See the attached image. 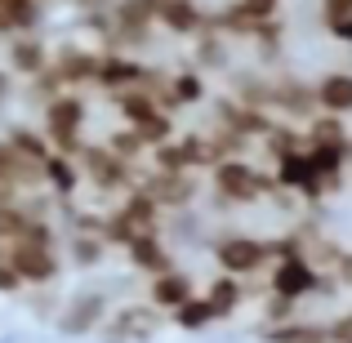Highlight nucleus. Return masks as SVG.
<instances>
[{
  "label": "nucleus",
  "instance_id": "obj_24",
  "mask_svg": "<svg viewBox=\"0 0 352 343\" xmlns=\"http://www.w3.org/2000/svg\"><path fill=\"white\" fill-rule=\"evenodd\" d=\"M258 147H263V156H267V161L299 152V147H303V125H294V120H276V125L267 129V138H263Z\"/></svg>",
  "mask_w": 352,
  "mask_h": 343
},
{
  "label": "nucleus",
  "instance_id": "obj_1",
  "mask_svg": "<svg viewBox=\"0 0 352 343\" xmlns=\"http://www.w3.org/2000/svg\"><path fill=\"white\" fill-rule=\"evenodd\" d=\"M210 192H214L219 210H241V206H258L276 192L272 170L254 165L250 156H228L210 170Z\"/></svg>",
  "mask_w": 352,
  "mask_h": 343
},
{
  "label": "nucleus",
  "instance_id": "obj_18",
  "mask_svg": "<svg viewBox=\"0 0 352 343\" xmlns=\"http://www.w3.org/2000/svg\"><path fill=\"white\" fill-rule=\"evenodd\" d=\"M0 183H9V188H18V192H45L41 165L27 161L23 152H14L5 138H0Z\"/></svg>",
  "mask_w": 352,
  "mask_h": 343
},
{
  "label": "nucleus",
  "instance_id": "obj_15",
  "mask_svg": "<svg viewBox=\"0 0 352 343\" xmlns=\"http://www.w3.org/2000/svg\"><path fill=\"white\" fill-rule=\"evenodd\" d=\"M41 174H45V192H50L54 201H72L80 188H85V179H80V165H76V156L50 152V156L41 161Z\"/></svg>",
  "mask_w": 352,
  "mask_h": 343
},
{
  "label": "nucleus",
  "instance_id": "obj_25",
  "mask_svg": "<svg viewBox=\"0 0 352 343\" xmlns=\"http://www.w3.org/2000/svg\"><path fill=\"white\" fill-rule=\"evenodd\" d=\"M103 147H107L112 156H120V161H129V165H143V161H147V147H143V138H138V129H129V125H116V129H107Z\"/></svg>",
  "mask_w": 352,
  "mask_h": 343
},
{
  "label": "nucleus",
  "instance_id": "obj_23",
  "mask_svg": "<svg viewBox=\"0 0 352 343\" xmlns=\"http://www.w3.org/2000/svg\"><path fill=\"white\" fill-rule=\"evenodd\" d=\"M165 321H170V326H179V330H188V335H201V330H210V326H214V308H210V303H206V294L197 290L188 303H183V308H174Z\"/></svg>",
  "mask_w": 352,
  "mask_h": 343
},
{
  "label": "nucleus",
  "instance_id": "obj_13",
  "mask_svg": "<svg viewBox=\"0 0 352 343\" xmlns=\"http://www.w3.org/2000/svg\"><path fill=\"white\" fill-rule=\"evenodd\" d=\"M147 76V63L134 58V54H112L103 49V58H98V76H94V89H103L107 98L120 94V89H138Z\"/></svg>",
  "mask_w": 352,
  "mask_h": 343
},
{
  "label": "nucleus",
  "instance_id": "obj_10",
  "mask_svg": "<svg viewBox=\"0 0 352 343\" xmlns=\"http://www.w3.org/2000/svg\"><path fill=\"white\" fill-rule=\"evenodd\" d=\"M125 263L134 267L138 276H161V272H170V267H179L174 263V245H170V236H165V228H156V232H143V236H134L125 250Z\"/></svg>",
  "mask_w": 352,
  "mask_h": 343
},
{
  "label": "nucleus",
  "instance_id": "obj_3",
  "mask_svg": "<svg viewBox=\"0 0 352 343\" xmlns=\"http://www.w3.org/2000/svg\"><path fill=\"white\" fill-rule=\"evenodd\" d=\"M210 254H214L219 272L236 276V281L267 276V267H272V245H267V236H254V232H219L210 241Z\"/></svg>",
  "mask_w": 352,
  "mask_h": 343
},
{
  "label": "nucleus",
  "instance_id": "obj_12",
  "mask_svg": "<svg viewBox=\"0 0 352 343\" xmlns=\"http://www.w3.org/2000/svg\"><path fill=\"white\" fill-rule=\"evenodd\" d=\"M156 27L165 36H179V41H197L201 32L210 27V9L201 0H165L156 9Z\"/></svg>",
  "mask_w": 352,
  "mask_h": 343
},
{
  "label": "nucleus",
  "instance_id": "obj_9",
  "mask_svg": "<svg viewBox=\"0 0 352 343\" xmlns=\"http://www.w3.org/2000/svg\"><path fill=\"white\" fill-rule=\"evenodd\" d=\"M98 58H103L98 45H58L50 49V76L63 89H89L98 76Z\"/></svg>",
  "mask_w": 352,
  "mask_h": 343
},
{
  "label": "nucleus",
  "instance_id": "obj_22",
  "mask_svg": "<svg viewBox=\"0 0 352 343\" xmlns=\"http://www.w3.org/2000/svg\"><path fill=\"white\" fill-rule=\"evenodd\" d=\"M0 138H5V143L14 147V152H23L27 161H36V165H41L45 156L54 152V147H50V138H45V134H41L36 125H23V120H18V125H9V129H5Z\"/></svg>",
  "mask_w": 352,
  "mask_h": 343
},
{
  "label": "nucleus",
  "instance_id": "obj_28",
  "mask_svg": "<svg viewBox=\"0 0 352 343\" xmlns=\"http://www.w3.org/2000/svg\"><path fill=\"white\" fill-rule=\"evenodd\" d=\"M9 94H14V76L0 67V103H9Z\"/></svg>",
  "mask_w": 352,
  "mask_h": 343
},
{
  "label": "nucleus",
  "instance_id": "obj_16",
  "mask_svg": "<svg viewBox=\"0 0 352 343\" xmlns=\"http://www.w3.org/2000/svg\"><path fill=\"white\" fill-rule=\"evenodd\" d=\"M201 294H206V303L214 308V321H228V317H236V308H245L250 281H236V276H228V272H214Z\"/></svg>",
  "mask_w": 352,
  "mask_h": 343
},
{
  "label": "nucleus",
  "instance_id": "obj_4",
  "mask_svg": "<svg viewBox=\"0 0 352 343\" xmlns=\"http://www.w3.org/2000/svg\"><path fill=\"white\" fill-rule=\"evenodd\" d=\"M76 165H80V179L94 188L98 201L125 197V192H134L138 179H143V165H129V161H120V156H112L103 147V138H98V143H85V152L76 156Z\"/></svg>",
  "mask_w": 352,
  "mask_h": 343
},
{
  "label": "nucleus",
  "instance_id": "obj_8",
  "mask_svg": "<svg viewBox=\"0 0 352 343\" xmlns=\"http://www.w3.org/2000/svg\"><path fill=\"white\" fill-rule=\"evenodd\" d=\"M107 312H112V299H107L103 290H76V294H72V299L58 308L54 326H58L63 335L85 339V335H98V330H103Z\"/></svg>",
  "mask_w": 352,
  "mask_h": 343
},
{
  "label": "nucleus",
  "instance_id": "obj_14",
  "mask_svg": "<svg viewBox=\"0 0 352 343\" xmlns=\"http://www.w3.org/2000/svg\"><path fill=\"white\" fill-rule=\"evenodd\" d=\"M50 67V45L41 41V32H27V36H9L5 45V71L9 76H41V71Z\"/></svg>",
  "mask_w": 352,
  "mask_h": 343
},
{
  "label": "nucleus",
  "instance_id": "obj_27",
  "mask_svg": "<svg viewBox=\"0 0 352 343\" xmlns=\"http://www.w3.org/2000/svg\"><path fill=\"white\" fill-rule=\"evenodd\" d=\"M326 32L335 36V41H344V45H352V18H330V23H326Z\"/></svg>",
  "mask_w": 352,
  "mask_h": 343
},
{
  "label": "nucleus",
  "instance_id": "obj_11",
  "mask_svg": "<svg viewBox=\"0 0 352 343\" xmlns=\"http://www.w3.org/2000/svg\"><path fill=\"white\" fill-rule=\"evenodd\" d=\"M192 294H197V281H192V272H183V267H170V272L143 281V299L152 303L161 317H170L174 308H183Z\"/></svg>",
  "mask_w": 352,
  "mask_h": 343
},
{
  "label": "nucleus",
  "instance_id": "obj_20",
  "mask_svg": "<svg viewBox=\"0 0 352 343\" xmlns=\"http://www.w3.org/2000/svg\"><path fill=\"white\" fill-rule=\"evenodd\" d=\"M228 49H232V41H228L214 23H210L206 32L192 41V67H197L201 76H206V71H223L228 67Z\"/></svg>",
  "mask_w": 352,
  "mask_h": 343
},
{
  "label": "nucleus",
  "instance_id": "obj_26",
  "mask_svg": "<svg viewBox=\"0 0 352 343\" xmlns=\"http://www.w3.org/2000/svg\"><path fill=\"white\" fill-rule=\"evenodd\" d=\"M23 290H27L23 276L14 272V263L5 258V245H0V294H5V299H14V294H23Z\"/></svg>",
  "mask_w": 352,
  "mask_h": 343
},
{
  "label": "nucleus",
  "instance_id": "obj_19",
  "mask_svg": "<svg viewBox=\"0 0 352 343\" xmlns=\"http://www.w3.org/2000/svg\"><path fill=\"white\" fill-rule=\"evenodd\" d=\"M312 89H317V112L352 116V71H326L321 80H312Z\"/></svg>",
  "mask_w": 352,
  "mask_h": 343
},
{
  "label": "nucleus",
  "instance_id": "obj_6",
  "mask_svg": "<svg viewBox=\"0 0 352 343\" xmlns=\"http://www.w3.org/2000/svg\"><path fill=\"white\" fill-rule=\"evenodd\" d=\"M138 188L165 210V214H179V210H192L201 201V188H206V174H165V170H152L147 165Z\"/></svg>",
  "mask_w": 352,
  "mask_h": 343
},
{
  "label": "nucleus",
  "instance_id": "obj_2",
  "mask_svg": "<svg viewBox=\"0 0 352 343\" xmlns=\"http://www.w3.org/2000/svg\"><path fill=\"white\" fill-rule=\"evenodd\" d=\"M85 120H89V103L80 89H63L54 103L41 107V134L50 138L54 152L63 156H80L85 152Z\"/></svg>",
  "mask_w": 352,
  "mask_h": 343
},
{
  "label": "nucleus",
  "instance_id": "obj_17",
  "mask_svg": "<svg viewBox=\"0 0 352 343\" xmlns=\"http://www.w3.org/2000/svg\"><path fill=\"white\" fill-rule=\"evenodd\" d=\"M63 250H67V263L76 267V272H94V267L107 263V254H112V245H107L98 232H63Z\"/></svg>",
  "mask_w": 352,
  "mask_h": 343
},
{
  "label": "nucleus",
  "instance_id": "obj_21",
  "mask_svg": "<svg viewBox=\"0 0 352 343\" xmlns=\"http://www.w3.org/2000/svg\"><path fill=\"white\" fill-rule=\"evenodd\" d=\"M112 103V112L120 116V125H143V120H152L161 112V103H156L147 89H120V94L107 98Z\"/></svg>",
  "mask_w": 352,
  "mask_h": 343
},
{
  "label": "nucleus",
  "instance_id": "obj_5",
  "mask_svg": "<svg viewBox=\"0 0 352 343\" xmlns=\"http://www.w3.org/2000/svg\"><path fill=\"white\" fill-rule=\"evenodd\" d=\"M5 258L14 263V272L23 276L27 290H50V285H58L63 272H67L63 245H54V241L18 236V241H9V245H5Z\"/></svg>",
  "mask_w": 352,
  "mask_h": 343
},
{
  "label": "nucleus",
  "instance_id": "obj_7",
  "mask_svg": "<svg viewBox=\"0 0 352 343\" xmlns=\"http://www.w3.org/2000/svg\"><path fill=\"white\" fill-rule=\"evenodd\" d=\"M161 312L152 308V303L147 299H138V303H116L112 312H107V321H103V330H98V335H103L107 343H147L156 335V330H161Z\"/></svg>",
  "mask_w": 352,
  "mask_h": 343
}]
</instances>
